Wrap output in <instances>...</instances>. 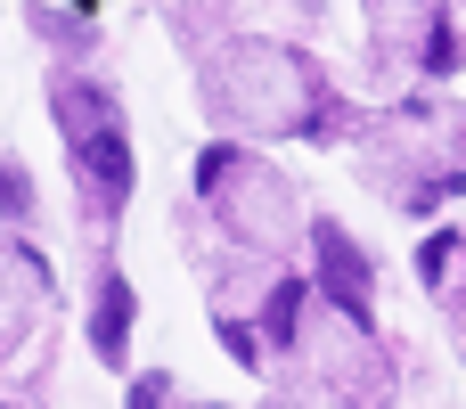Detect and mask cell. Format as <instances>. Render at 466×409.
<instances>
[{
	"mask_svg": "<svg viewBox=\"0 0 466 409\" xmlns=\"http://www.w3.org/2000/svg\"><path fill=\"white\" fill-rule=\"evenodd\" d=\"M197 90H205V115L221 131H270V139H319V148L360 131L352 98L328 82V66L303 41L229 33L197 57Z\"/></svg>",
	"mask_w": 466,
	"mask_h": 409,
	"instance_id": "6da1fadb",
	"label": "cell"
},
{
	"mask_svg": "<svg viewBox=\"0 0 466 409\" xmlns=\"http://www.w3.org/2000/svg\"><path fill=\"white\" fill-rule=\"evenodd\" d=\"M49 115H57V139H66V164H74V205L98 238H115L123 205H131V123H123V98L98 82V74H74L57 66L49 74Z\"/></svg>",
	"mask_w": 466,
	"mask_h": 409,
	"instance_id": "7a4b0ae2",
	"label": "cell"
},
{
	"mask_svg": "<svg viewBox=\"0 0 466 409\" xmlns=\"http://www.w3.org/2000/svg\"><path fill=\"white\" fill-rule=\"evenodd\" d=\"M352 139H360V180H369L385 205H401V213H426V205H442V197L466 189L459 180L466 172L459 115L434 107V98H401L393 115L360 123Z\"/></svg>",
	"mask_w": 466,
	"mask_h": 409,
	"instance_id": "3957f363",
	"label": "cell"
},
{
	"mask_svg": "<svg viewBox=\"0 0 466 409\" xmlns=\"http://www.w3.org/2000/svg\"><path fill=\"white\" fill-rule=\"evenodd\" d=\"M197 197H205V213H213V230L229 238L238 262H287V246L303 238L295 180L270 156L238 148V139H221V148L197 156Z\"/></svg>",
	"mask_w": 466,
	"mask_h": 409,
	"instance_id": "277c9868",
	"label": "cell"
},
{
	"mask_svg": "<svg viewBox=\"0 0 466 409\" xmlns=\"http://www.w3.org/2000/svg\"><path fill=\"white\" fill-rule=\"evenodd\" d=\"M369 66L385 82L401 74H459V16L434 8V0H410V8H369Z\"/></svg>",
	"mask_w": 466,
	"mask_h": 409,
	"instance_id": "5b68a950",
	"label": "cell"
},
{
	"mask_svg": "<svg viewBox=\"0 0 466 409\" xmlns=\"http://www.w3.org/2000/svg\"><path fill=\"white\" fill-rule=\"evenodd\" d=\"M311 303L319 312H336V320H352V328H377V262H369V246L336 221V213H319L311 221Z\"/></svg>",
	"mask_w": 466,
	"mask_h": 409,
	"instance_id": "8992f818",
	"label": "cell"
},
{
	"mask_svg": "<svg viewBox=\"0 0 466 409\" xmlns=\"http://www.w3.org/2000/svg\"><path fill=\"white\" fill-rule=\"evenodd\" d=\"M57 312V279L25 238H0V361H16Z\"/></svg>",
	"mask_w": 466,
	"mask_h": 409,
	"instance_id": "52a82bcc",
	"label": "cell"
},
{
	"mask_svg": "<svg viewBox=\"0 0 466 409\" xmlns=\"http://www.w3.org/2000/svg\"><path fill=\"white\" fill-rule=\"evenodd\" d=\"M131 320H139V295H131V279L98 254V262H90V320H82V328H90V353H98L106 369L131 361Z\"/></svg>",
	"mask_w": 466,
	"mask_h": 409,
	"instance_id": "ba28073f",
	"label": "cell"
},
{
	"mask_svg": "<svg viewBox=\"0 0 466 409\" xmlns=\"http://www.w3.org/2000/svg\"><path fill=\"white\" fill-rule=\"evenodd\" d=\"M25 25H33L41 41H57V49H74V57H82V49L98 41V16H90V8H25Z\"/></svg>",
	"mask_w": 466,
	"mask_h": 409,
	"instance_id": "9c48e42d",
	"label": "cell"
},
{
	"mask_svg": "<svg viewBox=\"0 0 466 409\" xmlns=\"http://www.w3.org/2000/svg\"><path fill=\"white\" fill-rule=\"evenodd\" d=\"M418 271H426V287L442 295V312L459 303V230H434L426 246H418Z\"/></svg>",
	"mask_w": 466,
	"mask_h": 409,
	"instance_id": "30bf717a",
	"label": "cell"
},
{
	"mask_svg": "<svg viewBox=\"0 0 466 409\" xmlns=\"http://www.w3.org/2000/svg\"><path fill=\"white\" fill-rule=\"evenodd\" d=\"M164 25H172L197 57H205L213 41H229V8H164Z\"/></svg>",
	"mask_w": 466,
	"mask_h": 409,
	"instance_id": "8fae6325",
	"label": "cell"
},
{
	"mask_svg": "<svg viewBox=\"0 0 466 409\" xmlns=\"http://www.w3.org/2000/svg\"><path fill=\"white\" fill-rule=\"evenodd\" d=\"M270 409H352L344 394H328V385H311V377H279V394H270Z\"/></svg>",
	"mask_w": 466,
	"mask_h": 409,
	"instance_id": "7c38bea8",
	"label": "cell"
},
{
	"mask_svg": "<svg viewBox=\"0 0 466 409\" xmlns=\"http://www.w3.org/2000/svg\"><path fill=\"white\" fill-rule=\"evenodd\" d=\"M131 409H180L172 377H164V369H156V377H139V385H131Z\"/></svg>",
	"mask_w": 466,
	"mask_h": 409,
	"instance_id": "4fadbf2b",
	"label": "cell"
},
{
	"mask_svg": "<svg viewBox=\"0 0 466 409\" xmlns=\"http://www.w3.org/2000/svg\"><path fill=\"white\" fill-rule=\"evenodd\" d=\"M0 409H41V402H8V394H0Z\"/></svg>",
	"mask_w": 466,
	"mask_h": 409,
	"instance_id": "5bb4252c",
	"label": "cell"
},
{
	"mask_svg": "<svg viewBox=\"0 0 466 409\" xmlns=\"http://www.w3.org/2000/svg\"><path fill=\"white\" fill-rule=\"evenodd\" d=\"M205 409H221V402H205Z\"/></svg>",
	"mask_w": 466,
	"mask_h": 409,
	"instance_id": "9a60e30c",
	"label": "cell"
}]
</instances>
